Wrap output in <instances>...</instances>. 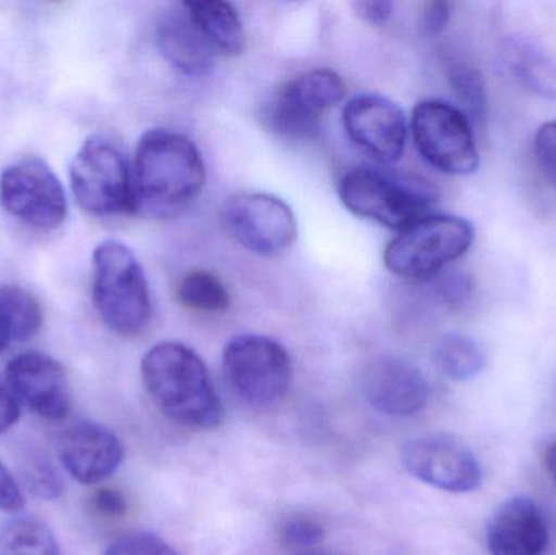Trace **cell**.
Instances as JSON below:
<instances>
[{
	"mask_svg": "<svg viewBox=\"0 0 556 555\" xmlns=\"http://www.w3.org/2000/svg\"><path fill=\"white\" fill-rule=\"evenodd\" d=\"M132 169L136 211L155 218L176 217L204 189L205 165L185 134L150 129L137 143Z\"/></svg>",
	"mask_w": 556,
	"mask_h": 555,
	"instance_id": "6da1fadb",
	"label": "cell"
},
{
	"mask_svg": "<svg viewBox=\"0 0 556 555\" xmlns=\"http://www.w3.org/2000/svg\"><path fill=\"white\" fill-rule=\"evenodd\" d=\"M143 387L160 413L176 426L211 432L224 422L225 411L207 365L181 342H160L140 364Z\"/></svg>",
	"mask_w": 556,
	"mask_h": 555,
	"instance_id": "7a4b0ae2",
	"label": "cell"
},
{
	"mask_svg": "<svg viewBox=\"0 0 556 555\" xmlns=\"http://www.w3.org/2000/svg\"><path fill=\"white\" fill-rule=\"evenodd\" d=\"M91 299L101 321L116 335L137 336L149 326V282L136 254L123 241L104 240L94 248Z\"/></svg>",
	"mask_w": 556,
	"mask_h": 555,
	"instance_id": "3957f363",
	"label": "cell"
},
{
	"mask_svg": "<svg viewBox=\"0 0 556 555\" xmlns=\"http://www.w3.org/2000/svg\"><path fill=\"white\" fill-rule=\"evenodd\" d=\"M339 195L352 214L402 231L430 215L438 189L418 176L355 168L340 179Z\"/></svg>",
	"mask_w": 556,
	"mask_h": 555,
	"instance_id": "277c9868",
	"label": "cell"
},
{
	"mask_svg": "<svg viewBox=\"0 0 556 555\" xmlns=\"http://www.w3.org/2000/svg\"><path fill=\"white\" fill-rule=\"evenodd\" d=\"M476 230L466 218L428 215L402 230L384 251V264L407 280L434 279L472 247Z\"/></svg>",
	"mask_w": 556,
	"mask_h": 555,
	"instance_id": "5b68a950",
	"label": "cell"
},
{
	"mask_svg": "<svg viewBox=\"0 0 556 555\" xmlns=\"http://www.w3.org/2000/svg\"><path fill=\"white\" fill-rule=\"evenodd\" d=\"M75 201L98 217L136 214L132 169L123 150L104 136L81 143L71 165Z\"/></svg>",
	"mask_w": 556,
	"mask_h": 555,
	"instance_id": "8992f818",
	"label": "cell"
},
{
	"mask_svg": "<svg viewBox=\"0 0 556 555\" xmlns=\"http://www.w3.org/2000/svg\"><path fill=\"white\" fill-rule=\"evenodd\" d=\"M225 381L238 400L251 407H269L287 394L291 361L280 342L260 335L231 338L222 354Z\"/></svg>",
	"mask_w": 556,
	"mask_h": 555,
	"instance_id": "52a82bcc",
	"label": "cell"
},
{
	"mask_svg": "<svg viewBox=\"0 0 556 555\" xmlns=\"http://www.w3.org/2000/svg\"><path fill=\"white\" fill-rule=\"evenodd\" d=\"M410 127L418 152L433 168L454 176L479 169L470 119L459 108L441 100L420 101L412 111Z\"/></svg>",
	"mask_w": 556,
	"mask_h": 555,
	"instance_id": "ba28073f",
	"label": "cell"
},
{
	"mask_svg": "<svg viewBox=\"0 0 556 555\" xmlns=\"http://www.w3.org/2000/svg\"><path fill=\"white\" fill-rule=\"evenodd\" d=\"M0 204L12 217L36 230H54L67 217V198L45 160L26 156L3 168Z\"/></svg>",
	"mask_w": 556,
	"mask_h": 555,
	"instance_id": "9c48e42d",
	"label": "cell"
},
{
	"mask_svg": "<svg viewBox=\"0 0 556 555\" xmlns=\"http://www.w3.org/2000/svg\"><path fill=\"white\" fill-rule=\"evenodd\" d=\"M225 230L244 250L270 257L293 247L296 217L283 199L267 192H240L222 209Z\"/></svg>",
	"mask_w": 556,
	"mask_h": 555,
	"instance_id": "30bf717a",
	"label": "cell"
},
{
	"mask_svg": "<svg viewBox=\"0 0 556 555\" xmlns=\"http://www.w3.org/2000/svg\"><path fill=\"white\" fill-rule=\"evenodd\" d=\"M345 94L342 77L329 68L296 75L277 91L266 119L280 136L307 139L319 129L324 114Z\"/></svg>",
	"mask_w": 556,
	"mask_h": 555,
	"instance_id": "8fae6325",
	"label": "cell"
},
{
	"mask_svg": "<svg viewBox=\"0 0 556 555\" xmlns=\"http://www.w3.org/2000/svg\"><path fill=\"white\" fill-rule=\"evenodd\" d=\"M402 463L418 481L451 494H467L482 485L479 458L453 436L437 433L410 440L402 450Z\"/></svg>",
	"mask_w": 556,
	"mask_h": 555,
	"instance_id": "7c38bea8",
	"label": "cell"
},
{
	"mask_svg": "<svg viewBox=\"0 0 556 555\" xmlns=\"http://www.w3.org/2000/svg\"><path fill=\"white\" fill-rule=\"evenodd\" d=\"M350 139L381 163H395L407 143V119L394 101L378 93L353 97L343 108Z\"/></svg>",
	"mask_w": 556,
	"mask_h": 555,
	"instance_id": "4fadbf2b",
	"label": "cell"
},
{
	"mask_svg": "<svg viewBox=\"0 0 556 555\" xmlns=\"http://www.w3.org/2000/svg\"><path fill=\"white\" fill-rule=\"evenodd\" d=\"M5 383L20 404L49 420H62L72 409V391L64 367L41 352H25L9 362Z\"/></svg>",
	"mask_w": 556,
	"mask_h": 555,
	"instance_id": "5bb4252c",
	"label": "cell"
},
{
	"mask_svg": "<svg viewBox=\"0 0 556 555\" xmlns=\"http://www.w3.org/2000/svg\"><path fill=\"white\" fill-rule=\"evenodd\" d=\"M58 456L75 481L94 485L106 481L123 465L124 445L108 427L80 420L59 437Z\"/></svg>",
	"mask_w": 556,
	"mask_h": 555,
	"instance_id": "9a60e30c",
	"label": "cell"
},
{
	"mask_svg": "<svg viewBox=\"0 0 556 555\" xmlns=\"http://www.w3.org/2000/svg\"><path fill=\"white\" fill-rule=\"evenodd\" d=\"M366 400L379 413L412 417L430 401V384L420 368L397 357H381L369 365L363 378Z\"/></svg>",
	"mask_w": 556,
	"mask_h": 555,
	"instance_id": "2e32d148",
	"label": "cell"
},
{
	"mask_svg": "<svg viewBox=\"0 0 556 555\" xmlns=\"http://www.w3.org/2000/svg\"><path fill=\"white\" fill-rule=\"evenodd\" d=\"M551 543L547 515L529 497L506 501L486 525L492 555H542Z\"/></svg>",
	"mask_w": 556,
	"mask_h": 555,
	"instance_id": "e0dca14e",
	"label": "cell"
},
{
	"mask_svg": "<svg viewBox=\"0 0 556 555\" xmlns=\"http://www.w3.org/2000/svg\"><path fill=\"white\" fill-rule=\"evenodd\" d=\"M156 42L165 61L182 75L204 77L214 68L217 52L199 31L182 3L163 13L156 25Z\"/></svg>",
	"mask_w": 556,
	"mask_h": 555,
	"instance_id": "ac0fdd59",
	"label": "cell"
},
{
	"mask_svg": "<svg viewBox=\"0 0 556 555\" xmlns=\"http://www.w3.org/2000/svg\"><path fill=\"white\" fill-rule=\"evenodd\" d=\"M182 5L215 52L227 55L243 52L247 35L240 13L231 3L224 0H199Z\"/></svg>",
	"mask_w": 556,
	"mask_h": 555,
	"instance_id": "d6986e66",
	"label": "cell"
},
{
	"mask_svg": "<svg viewBox=\"0 0 556 555\" xmlns=\"http://www.w3.org/2000/svg\"><path fill=\"white\" fill-rule=\"evenodd\" d=\"M38 300L18 286H0V354L10 342L26 341L41 328Z\"/></svg>",
	"mask_w": 556,
	"mask_h": 555,
	"instance_id": "ffe728a7",
	"label": "cell"
},
{
	"mask_svg": "<svg viewBox=\"0 0 556 555\" xmlns=\"http://www.w3.org/2000/svg\"><path fill=\"white\" fill-rule=\"evenodd\" d=\"M434 362L444 377L453 381H470L486 367L482 345L463 335H447L434 348Z\"/></svg>",
	"mask_w": 556,
	"mask_h": 555,
	"instance_id": "44dd1931",
	"label": "cell"
},
{
	"mask_svg": "<svg viewBox=\"0 0 556 555\" xmlns=\"http://www.w3.org/2000/svg\"><path fill=\"white\" fill-rule=\"evenodd\" d=\"M0 555H61V547L48 525L15 517L0 525Z\"/></svg>",
	"mask_w": 556,
	"mask_h": 555,
	"instance_id": "7402d4cb",
	"label": "cell"
},
{
	"mask_svg": "<svg viewBox=\"0 0 556 555\" xmlns=\"http://www.w3.org/2000/svg\"><path fill=\"white\" fill-rule=\"evenodd\" d=\"M513 71L535 93L556 100V59L522 39L509 42Z\"/></svg>",
	"mask_w": 556,
	"mask_h": 555,
	"instance_id": "603a6c76",
	"label": "cell"
},
{
	"mask_svg": "<svg viewBox=\"0 0 556 555\" xmlns=\"http://www.w3.org/2000/svg\"><path fill=\"white\" fill-rule=\"evenodd\" d=\"M182 306L199 313H222L230 306V293L225 283L208 270H189L176 287Z\"/></svg>",
	"mask_w": 556,
	"mask_h": 555,
	"instance_id": "cb8c5ba5",
	"label": "cell"
},
{
	"mask_svg": "<svg viewBox=\"0 0 556 555\" xmlns=\"http://www.w3.org/2000/svg\"><path fill=\"white\" fill-rule=\"evenodd\" d=\"M447 80L457 100L463 103L466 116L476 123H483L489 114V97L479 68L466 62H453L447 71Z\"/></svg>",
	"mask_w": 556,
	"mask_h": 555,
	"instance_id": "d4e9b609",
	"label": "cell"
},
{
	"mask_svg": "<svg viewBox=\"0 0 556 555\" xmlns=\"http://www.w3.org/2000/svg\"><path fill=\"white\" fill-rule=\"evenodd\" d=\"M103 555H179L162 538L152 533H132L114 541Z\"/></svg>",
	"mask_w": 556,
	"mask_h": 555,
	"instance_id": "484cf974",
	"label": "cell"
},
{
	"mask_svg": "<svg viewBox=\"0 0 556 555\" xmlns=\"http://www.w3.org/2000/svg\"><path fill=\"white\" fill-rule=\"evenodd\" d=\"M323 525L311 518H290L285 521L280 530V540L283 546L290 550H307L317 546L324 540Z\"/></svg>",
	"mask_w": 556,
	"mask_h": 555,
	"instance_id": "4316f807",
	"label": "cell"
},
{
	"mask_svg": "<svg viewBox=\"0 0 556 555\" xmlns=\"http://www.w3.org/2000/svg\"><path fill=\"white\" fill-rule=\"evenodd\" d=\"M534 159L544 178L556 188V121L539 127L534 137Z\"/></svg>",
	"mask_w": 556,
	"mask_h": 555,
	"instance_id": "83f0119b",
	"label": "cell"
},
{
	"mask_svg": "<svg viewBox=\"0 0 556 555\" xmlns=\"http://www.w3.org/2000/svg\"><path fill=\"white\" fill-rule=\"evenodd\" d=\"M25 482L33 494L46 501H52L62 494L61 478L46 459H38L28 466L25 471Z\"/></svg>",
	"mask_w": 556,
	"mask_h": 555,
	"instance_id": "f1b7e54d",
	"label": "cell"
},
{
	"mask_svg": "<svg viewBox=\"0 0 556 555\" xmlns=\"http://www.w3.org/2000/svg\"><path fill=\"white\" fill-rule=\"evenodd\" d=\"M472 282L463 274H450L438 280V295L446 305L457 308L470 299Z\"/></svg>",
	"mask_w": 556,
	"mask_h": 555,
	"instance_id": "f546056e",
	"label": "cell"
},
{
	"mask_svg": "<svg viewBox=\"0 0 556 555\" xmlns=\"http://www.w3.org/2000/svg\"><path fill=\"white\" fill-rule=\"evenodd\" d=\"M25 507L22 488L12 472L0 462V510L20 512Z\"/></svg>",
	"mask_w": 556,
	"mask_h": 555,
	"instance_id": "4dcf8cb0",
	"label": "cell"
},
{
	"mask_svg": "<svg viewBox=\"0 0 556 555\" xmlns=\"http://www.w3.org/2000/svg\"><path fill=\"white\" fill-rule=\"evenodd\" d=\"M91 505L101 517L121 518L127 510L126 499L113 489H100L91 495Z\"/></svg>",
	"mask_w": 556,
	"mask_h": 555,
	"instance_id": "1f68e13d",
	"label": "cell"
},
{
	"mask_svg": "<svg viewBox=\"0 0 556 555\" xmlns=\"http://www.w3.org/2000/svg\"><path fill=\"white\" fill-rule=\"evenodd\" d=\"M356 15L368 23V25L382 26L391 20L394 13V3L386 0H363V2L353 3Z\"/></svg>",
	"mask_w": 556,
	"mask_h": 555,
	"instance_id": "d6a6232c",
	"label": "cell"
},
{
	"mask_svg": "<svg viewBox=\"0 0 556 555\" xmlns=\"http://www.w3.org/2000/svg\"><path fill=\"white\" fill-rule=\"evenodd\" d=\"M451 18V5L446 2H430L424 7L420 26L427 35H438L446 28Z\"/></svg>",
	"mask_w": 556,
	"mask_h": 555,
	"instance_id": "836d02e7",
	"label": "cell"
},
{
	"mask_svg": "<svg viewBox=\"0 0 556 555\" xmlns=\"http://www.w3.org/2000/svg\"><path fill=\"white\" fill-rule=\"evenodd\" d=\"M20 409L22 404L13 396L5 381L0 380V433H5L15 426L22 413Z\"/></svg>",
	"mask_w": 556,
	"mask_h": 555,
	"instance_id": "e575fe53",
	"label": "cell"
},
{
	"mask_svg": "<svg viewBox=\"0 0 556 555\" xmlns=\"http://www.w3.org/2000/svg\"><path fill=\"white\" fill-rule=\"evenodd\" d=\"M545 471L551 476L552 481L556 485V440L545 449L544 452Z\"/></svg>",
	"mask_w": 556,
	"mask_h": 555,
	"instance_id": "d590c367",
	"label": "cell"
}]
</instances>
